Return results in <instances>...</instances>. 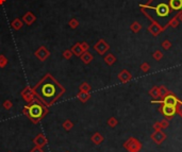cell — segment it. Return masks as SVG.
<instances>
[{"instance_id": "38", "label": "cell", "mask_w": 182, "mask_h": 152, "mask_svg": "<svg viewBox=\"0 0 182 152\" xmlns=\"http://www.w3.org/2000/svg\"><path fill=\"white\" fill-rule=\"evenodd\" d=\"M80 46H81V48H82V50L84 51V52H85V51H87V50H89V44L85 43V42H83V43H80Z\"/></svg>"}, {"instance_id": "16", "label": "cell", "mask_w": 182, "mask_h": 152, "mask_svg": "<svg viewBox=\"0 0 182 152\" xmlns=\"http://www.w3.org/2000/svg\"><path fill=\"white\" fill-rule=\"evenodd\" d=\"M80 59L82 61L84 64H89L92 61H93V55L89 52V51H85V52H83L81 55H80Z\"/></svg>"}, {"instance_id": "22", "label": "cell", "mask_w": 182, "mask_h": 152, "mask_svg": "<svg viewBox=\"0 0 182 152\" xmlns=\"http://www.w3.org/2000/svg\"><path fill=\"white\" fill-rule=\"evenodd\" d=\"M11 26H12V28H13L14 30H19L21 29V27H23V21L20 19H18V18H16V19H14L13 21H12Z\"/></svg>"}, {"instance_id": "28", "label": "cell", "mask_w": 182, "mask_h": 152, "mask_svg": "<svg viewBox=\"0 0 182 152\" xmlns=\"http://www.w3.org/2000/svg\"><path fill=\"white\" fill-rule=\"evenodd\" d=\"M153 59L156 60V61H160V60H162L163 58V53L160 51V50H157V51H155L152 54Z\"/></svg>"}, {"instance_id": "42", "label": "cell", "mask_w": 182, "mask_h": 152, "mask_svg": "<svg viewBox=\"0 0 182 152\" xmlns=\"http://www.w3.org/2000/svg\"><path fill=\"white\" fill-rule=\"evenodd\" d=\"M5 1H7V0H0V5H2V4L5 2Z\"/></svg>"}, {"instance_id": "15", "label": "cell", "mask_w": 182, "mask_h": 152, "mask_svg": "<svg viewBox=\"0 0 182 152\" xmlns=\"http://www.w3.org/2000/svg\"><path fill=\"white\" fill-rule=\"evenodd\" d=\"M169 8L172 10L178 11L182 9V0H169Z\"/></svg>"}, {"instance_id": "27", "label": "cell", "mask_w": 182, "mask_h": 152, "mask_svg": "<svg viewBox=\"0 0 182 152\" xmlns=\"http://www.w3.org/2000/svg\"><path fill=\"white\" fill-rule=\"evenodd\" d=\"M91 85H89V83H86V82H84V83H82L81 85H80V87H79V89H80V92H85V93H89L91 92Z\"/></svg>"}, {"instance_id": "37", "label": "cell", "mask_w": 182, "mask_h": 152, "mask_svg": "<svg viewBox=\"0 0 182 152\" xmlns=\"http://www.w3.org/2000/svg\"><path fill=\"white\" fill-rule=\"evenodd\" d=\"M152 128H153V130H155V131H159V130H162V127H161V123H160V121H157V123H153Z\"/></svg>"}, {"instance_id": "1", "label": "cell", "mask_w": 182, "mask_h": 152, "mask_svg": "<svg viewBox=\"0 0 182 152\" xmlns=\"http://www.w3.org/2000/svg\"><path fill=\"white\" fill-rule=\"evenodd\" d=\"M34 93L36 94L41 100H43L46 106L52 105L58 98L62 96L65 92L64 87L53 79L52 76L47 75L35 87Z\"/></svg>"}, {"instance_id": "12", "label": "cell", "mask_w": 182, "mask_h": 152, "mask_svg": "<svg viewBox=\"0 0 182 152\" xmlns=\"http://www.w3.org/2000/svg\"><path fill=\"white\" fill-rule=\"evenodd\" d=\"M118 79H119V81L120 82H123V83H127V82H129L130 80L132 79V75L128 71V70H126V69H124V70H122L120 73H118Z\"/></svg>"}, {"instance_id": "17", "label": "cell", "mask_w": 182, "mask_h": 152, "mask_svg": "<svg viewBox=\"0 0 182 152\" xmlns=\"http://www.w3.org/2000/svg\"><path fill=\"white\" fill-rule=\"evenodd\" d=\"M148 31L151 34H152V35H155V36H156V35H158V34H159L160 32L162 31V28H161V27H160L158 23H152V25H151V26L148 28Z\"/></svg>"}, {"instance_id": "20", "label": "cell", "mask_w": 182, "mask_h": 152, "mask_svg": "<svg viewBox=\"0 0 182 152\" xmlns=\"http://www.w3.org/2000/svg\"><path fill=\"white\" fill-rule=\"evenodd\" d=\"M149 95L152 97L153 99H159V98H160L159 87H158V86H153L152 88L149 90Z\"/></svg>"}, {"instance_id": "26", "label": "cell", "mask_w": 182, "mask_h": 152, "mask_svg": "<svg viewBox=\"0 0 182 152\" xmlns=\"http://www.w3.org/2000/svg\"><path fill=\"white\" fill-rule=\"evenodd\" d=\"M108 126L110 127V128H115L117 125H118V120L115 118V117H110L109 119H108Z\"/></svg>"}, {"instance_id": "40", "label": "cell", "mask_w": 182, "mask_h": 152, "mask_svg": "<svg viewBox=\"0 0 182 152\" xmlns=\"http://www.w3.org/2000/svg\"><path fill=\"white\" fill-rule=\"evenodd\" d=\"M30 152H44L43 148H41V147H36V146H34L33 149H31V151Z\"/></svg>"}, {"instance_id": "33", "label": "cell", "mask_w": 182, "mask_h": 152, "mask_svg": "<svg viewBox=\"0 0 182 152\" xmlns=\"http://www.w3.org/2000/svg\"><path fill=\"white\" fill-rule=\"evenodd\" d=\"M149 69H150V65H149L148 63H143L142 65H141V70H142L143 73H147V71H149Z\"/></svg>"}, {"instance_id": "6", "label": "cell", "mask_w": 182, "mask_h": 152, "mask_svg": "<svg viewBox=\"0 0 182 152\" xmlns=\"http://www.w3.org/2000/svg\"><path fill=\"white\" fill-rule=\"evenodd\" d=\"M21 96H23V100H25L26 102H28V104H29L30 102H32L34 100V96H35L34 89L31 88L30 86H28V87H26V88L21 92Z\"/></svg>"}, {"instance_id": "7", "label": "cell", "mask_w": 182, "mask_h": 152, "mask_svg": "<svg viewBox=\"0 0 182 152\" xmlns=\"http://www.w3.org/2000/svg\"><path fill=\"white\" fill-rule=\"evenodd\" d=\"M156 12H157V14H158V16L166 17L169 14V12H170V8H169V5L167 3L162 2V3H160L157 5Z\"/></svg>"}, {"instance_id": "19", "label": "cell", "mask_w": 182, "mask_h": 152, "mask_svg": "<svg viewBox=\"0 0 182 152\" xmlns=\"http://www.w3.org/2000/svg\"><path fill=\"white\" fill-rule=\"evenodd\" d=\"M70 50H71L73 54H75V55H77V56H80L83 52H84V51L82 50V48H81V46H80V44H76V45H73Z\"/></svg>"}, {"instance_id": "14", "label": "cell", "mask_w": 182, "mask_h": 152, "mask_svg": "<svg viewBox=\"0 0 182 152\" xmlns=\"http://www.w3.org/2000/svg\"><path fill=\"white\" fill-rule=\"evenodd\" d=\"M91 140H92V142H93L94 145H100L104 140V137L99 132H96L91 136Z\"/></svg>"}, {"instance_id": "23", "label": "cell", "mask_w": 182, "mask_h": 152, "mask_svg": "<svg viewBox=\"0 0 182 152\" xmlns=\"http://www.w3.org/2000/svg\"><path fill=\"white\" fill-rule=\"evenodd\" d=\"M62 127L64 128V130L65 131H70V130L73 128V123L71 120H69V119H66L65 121H64L63 123H62Z\"/></svg>"}, {"instance_id": "43", "label": "cell", "mask_w": 182, "mask_h": 152, "mask_svg": "<svg viewBox=\"0 0 182 152\" xmlns=\"http://www.w3.org/2000/svg\"><path fill=\"white\" fill-rule=\"evenodd\" d=\"M66 152H69V151H66Z\"/></svg>"}, {"instance_id": "30", "label": "cell", "mask_w": 182, "mask_h": 152, "mask_svg": "<svg viewBox=\"0 0 182 152\" xmlns=\"http://www.w3.org/2000/svg\"><path fill=\"white\" fill-rule=\"evenodd\" d=\"M8 64V60L4 55H0V68H3V67L7 66Z\"/></svg>"}, {"instance_id": "2", "label": "cell", "mask_w": 182, "mask_h": 152, "mask_svg": "<svg viewBox=\"0 0 182 152\" xmlns=\"http://www.w3.org/2000/svg\"><path fill=\"white\" fill-rule=\"evenodd\" d=\"M48 110L47 107L38 102L37 100H33L32 102H30L28 105H26L23 109V113L25 115L29 117V119L33 123H38L44 118V116L46 115Z\"/></svg>"}, {"instance_id": "29", "label": "cell", "mask_w": 182, "mask_h": 152, "mask_svg": "<svg viewBox=\"0 0 182 152\" xmlns=\"http://www.w3.org/2000/svg\"><path fill=\"white\" fill-rule=\"evenodd\" d=\"M68 25L70 26V28H73V29H76L77 27L79 26V21H78L76 18H71V19L69 20Z\"/></svg>"}, {"instance_id": "35", "label": "cell", "mask_w": 182, "mask_h": 152, "mask_svg": "<svg viewBox=\"0 0 182 152\" xmlns=\"http://www.w3.org/2000/svg\"><path fill=\"white\" fill-rule=\"evenodd\" d=\"M176 113H178L179 115L182 117V102L178 101V104L176 105Z\"/></svg>"}, {"instance_id": "11", "label": "cell", "mask_w": 182, "mask_h": 152, "mask_svg": "<svg viewBox=\"0 0 182 152\" xmlns=\"http://www.w3.org/2000/svg\"><path fill=\"white\" fill-rule=\"evenodd\" d=\"M33 144H34V146H36V147L43 148L44 146H46L47 144H48V139H47V137L44 135V134L40 133V134L33 139Z\"/></svg>"}, {"instance_id": "24", "label": "cell", "mask_w": 182, "mask_h": 152, "mask_svg": "<svg viewBox=\"0 0 182 152\" xmlns=\"http://www.w3.org/2000/svg\"><path fill=\"white\" fill-rule=\"evenodd\" d=\"M169 92H168V89L166 88L165 86L164 85H161V86H159V95H160V98H164V97L168 94Z\"/></svg>"}, {"instance_id": "32", "label": "cell", "mask_w": 182, "mask_h": 152, "mask_svg": "<svg viewBox=\"0 0 182 152\" xmlns=\"http://www.w3.org/2000/svg\"><path fill=\"white\" fill-rule=\"evenodd\" d=\"M71 56H73V52H71V50H65L63 52V58L66 60H70L71 59Z\"/></svg>"}, {"instance_id": "39", "label": "cell", "mask_w": 182, "mask_h": 152, "mask_svg": "<svg viewBox=\"0 0 182 152\" xmlns=\"http://www.w3.org/2000/svg\"><path fill=\"white\" fill-rule=\"evenodd\" d=\"M169 25H170L172 27H174V28H176V27H178V25H179V20L177 19V18H174V19L170 20Z\"/></svg>"}, {"instance_id": "8", "label": "cell", "mask_w": 182, "mask_h": 152, "mask_svg": "<svg viewBox=\"0 0 182 152\" xmlns=\"http://www.w3.org/2000/svg\"><path fill=\"white\" fill-rule=\"evenodd\" d=\"M94 48H95V50L99 53L100 55H102V54H104V53L110 49V46H109V44L106 43L104 40H98V43L94 46Z\"/></svg>"}, {"instance_id": "10", "label": "cell", "mask_w": 182, "mask_h": 152, "mask_svg": "<svg viewBox=\"0 0 182 152\" xmlns=\"http://www.w3.org/2000/svg\"><path fill=\"white\" fill-rule=\"evenodd\" d=\"M49 55H50V52L45 47H40V48L36 50V52H35V56H36L40 61H42V62L46 61V59Z\"/></svg>"}, {"instance_id": "3", "label": "cell", "mask_w": 182, "mask_h": 152, "mask_svg": "<svg viewBox=\"0 0 182 152\" xmlns=\"http://www.w3.org/2000/svg\"><path fill=\"white\" fill-rule=\"evenodd\" d=\"M123 147L126 149L128 152H139L142 150L143 145L139 139L135 137H129L126 142H124Z\"/></svg>"}, {"instance_id": "9", "label": "cell", "mask_w": 182, "mask_h": 152, "mask_svg": "<svg viewBox=\"0 0 182 152\" xmlns=\"http://www.w3.org/2000/svg\"><path fill=\"white\" fill-rule=\"evenodd\" d=\"M178 101L179 100L177 99V97H176L172 93L169 92V93L167 94L161 101H160V103H164V104H167V105L176 106L177 104H178Z\"/></svg>"}, {"instance_id": "41", "label": "cell", "mask_w": 182, "mask_h": 152, "mask_svg": "<svg viewBox=\"0 0 182 152\" xmlns=\"http://www.w3.org/2000/svg\"><path fill=\"white\" fill-rule=\"evenodd\" d=\"M177 17H179L178 19L180 20V21H182V12H180V13H179V15Z\"/></svg>"}, {"instance_id": "18", "label": "cell", "mask_w": 182, "mask_h": 152, "mask_svg": "<svg viewBox=\"0 0 182 152\" xmlns=\"http://www.w3.org/2000/svg\"><path fill=\"white\" fill-rule=\"evenodd\" d=\"M77 98L81 101L82 103H85L87 102L91 98V94L89 93H85V92H79V94L77 95Z\"/></svg>"}, {"instance_id": "31", "label": "cell", "mask_w": 182, "mask_h": 152, "mask_svg": "<svg viewBox=\"0 0 182 152\" xmlns=\"http://www.w3.org/2000/svg\"><path fill=\"white\" fill-rule=\"evenodd\" d=\"M12 107H13V102H12V101H10V100H5V101L3 102V109L4 110H8V111H9V110H11Z\"/></svg>"}, {"instance_id": "34", "label": "cell", "mask_w": 182, "mask_h": 152, "mask_svg": "<svg viewBox=\"0 0 182 152\" xmlns=\"http://www.w3.org/2000/svg\"><path fill=\"white\" fill-rule=\"evenodd\" d=\"M160 123H161L162 130L166 129V128H168V127H169V120H168V119H163V120H161V121H160Z\"/></svg>"}, {"instance_id": "25", "label": "cell", "mask_w": 182, "mask_h": 152, "mask_svg": "<svg viewBox=\"0 0 182 152\" xmlns=\"http://www.w3.org/2000/svg\"><path fill=\"white\" fill-rule=\"evenodd\" d=\"M130 29L132 30V32L137 33L139 30L142 29V26H141V23H139L137 21H134V23H132V25L130 26Z\"/></svg>"}, {"instance_id": "5", "label": "cell", "mask_w": 182, "mask_h": 152, "mask_svg": "<svg viewBox=\"0 0 182 152\" xmlns=\"http://www.w3.org/2000/svg\"><path fill=\"white\" fill-rule=\"evenodd\" d=\"M166 134L164 132H163V130H159V131H155V132L150 135V138H151V140H152L155 144H157V145H161L164 140L166 139Z\"/></svg>"}, {"instance_id": "21", "label": "cell", "mask_w": 182, "mask_h": 152, "mask_svg": "<svg viewBox=\"0 0 182 152\" xmlns=\"http://www.w3.org/2000/svg\"><path fill=\"white\" fill-rule=\"evenodd\" d=\"M104 62H106L108 65H110V66H111V65H113V64L116 62V58L113 55L112 53H109V54H108V55L104 58Z\"/></svg>"}, {"instance_id": "4", "label": "cell", "mask_w": 182, "mask_h": 152, "mask_svg": "<svg viewBox=\"0 0 182 152\" xmlns=\"http://www.w3.org/2000/svg\"><path fill=\"white\" fill-rule=\"evenodd\" d=\"M160 112L162 114L166 119H172L176 113V106L172 105H167V104H164V103H161V106H160Z\"/></svg>"}, {"instance_id": "13", "label": "cell", "mask_w": 182, "mask_h": 152, "mask_svg": "<svg viewBox=\"0 0 182 152\" xmlns=\"http://www.w3.org/2000/svg\"><path fill=\"white\" fill-rule=\"evenodd\" d=\"M35 19H36V17L34 16L31 12H27L23 17V20L26 23V25H28V26H31V25L35 21Z\"/></svg>"}, {"instance_id": "36", "label": "cell", "mask_w": 182, "mask_h": 152, "mask_svg": "<svg viewBox=\"0 0 182 152\" xmlns=\"http://www.w3.org/2000/svg\"><path fill=\"white\" fill-rule=\"evenodd\" d=\"M162 47H163V49L168 50V49H170V47H172V43H170L169 40H166L162 43Z\"/></svg>"}]
</instances>
